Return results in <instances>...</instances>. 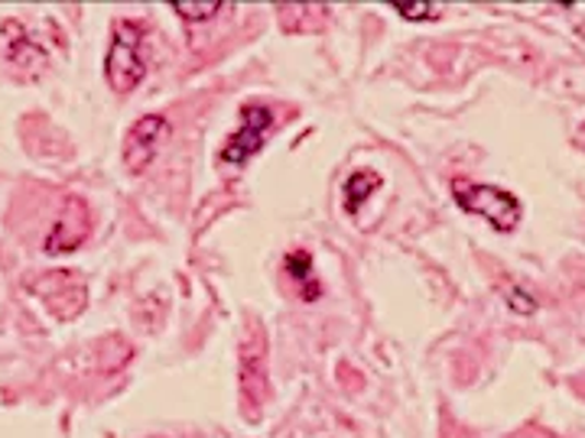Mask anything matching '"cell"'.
I'll list each match as a JSON object with an SVG mask.
<instances>
[{
  "mask_svg": "<svg viewBox=\"0 0 585 438\" xmlns=\"http://www.w3.org/2000/svg\"><path fill=\"white\" fill-rule=\"evenodd\" d=\"M104 76H107V85L117 94H127L144 82L147 62H144V23L140 20L114 23L111 46L104 56Z\"/></svg>",
  "mask_w": 585,
  "mask_h": 438,
  "instance_id": "cell-1",
  "label": "cell"
},
{
  "mask_svg": "<svg viewBox=\"0 0 585 438\" xmlns=\"http://www.w3.org/2000/svg\"><path fill=\"white\" fill-rule=\"evenodd\" d=\"M238 387H241V410L248 419H257L271 390L267 380V332L257 322H248V332L238 350Z\"/></svg>",
  "mask_w": 585,
  "mask_h": 438,
  "instance_id": "cell-2",
  "label": "cell"
},
{
  "mask_svg": "<svg viewBox=\"0 0 585 438\" xmlns=\"http://www.w3.org/2000/svg\"><path fill=\"white\" fill-rule=\"evenodd\" d=\"M452 195H456V201H459L462 211L485 218L494 231H514L517 221H520V211H524L520 201L507 188H497V185L456 178L452 182Z\"/></svg>",
  "mask_w": 585,
  "mask_h": 438,
  "instance_id": "cell-3",
  "label": "cell"
},
{
  "mask_svg": "<svg viewBox=\"0 0 585 438\" xmlns=\"http://www.w3.org/2000/svg\"><path fill=\"white\" fill-rule=\"evenodd\" d=\"M33 292L46 302V309L53 315H59L62 322L76 319L85 302H89V289H85V279L79 273H69V269H56V273H46L33 283Z\"/></svg>",
  "mask_w": 585,
  "mask_h": 438,
  "instance_id": "cell-4",
  "label": "cell"
},
{
  "mask_svg": "<svg viewBox=\"0 0 585 438\" xmlns=\"http://www.w3.org/2000/svg\"><path fill=\"white\" fill-rule=\"evenodd\" d=\"M274 127V114L261 104H244L241 107V127L231 134V140L221 147V163L228 166H244L264 143H267V134Z\"/></svg>",
  "mask_w": 585,
  "mask_h": 438,
  "instance_id": "cell-5",
  "label": "cell"
},
{
  "mask_svg": "<svg viewBox=\"0 0 585 438\" xmlns=\"http://www.w3.org/2000/svg\"><path fill=\"white\" fill-rule=\"evenodd\" d=\"M167 130H170V124H167L163 114H147L127 130V137H124V166H127V173H144L153 163Z\"/></svg>",
  "mask_w": 585,
  "mask_h": 438,
  "instance_id": "cell-6",
  "label": "cell"
},
{
  "mask_svg": "<svg viewBox=\"0 0 585 438\" xmlns=\"http://www.w3.org/2000/svg\"><path fill=\"white\" fill-rule=\"evenodd\" d=\"M92 234V215L89 205L82 198H66L62 211L56 215L53 231L46 234V254H69L76 247L85 244V238Z\"/></svg>",
  "mask_w": 585,
  "mask_h": 438,
  "instance_id": "cell-7",
  "label": "cell"
},
{
  "mask_svg": "<svg viewBox=\"0 0 585 438\" xmlns=\"http://www.w3.org/2000/svg\"><path fill=\"white\" fill-rule=\"evenodd\" d=\"M3 46H7V59L13 66H20L30 79H33V69L30 62H36V69L46 66V53L26 36V30L20 23H3Z\"/></svg>",
  "mask_w": 585,
  "mask_h": 438,
  "instance_id": "cell-8",
  "label": "cell"
},
{
  "mask_svg": "<svg viewBox=\"0 0 585 438\" xmlns=\"http://www.w3.org/2000/svg\"><path fill=\"white\" fill-rule=\"evenodd\" d=\"M284 269H287L290 279H296L302 299H316V296H319V283H316V276H312V257H309L306 251H292V254H287Z\"/></svg>",
  "mask_w": 585,
  "mask_h": 438,
  "instance_id": "cell-9",
  "label": "cell"
},
{
  "mask_svg": "<svg viewBox=\"0 0 585 438\" xmlns=\"http://www.w3.org/2000/svg\"><path fill=\"white\" fill-rule=\"evenodd\" d=\"M381 185V175L378 173H355L348 178V185H345V208L355 215L358 208H362V201H368L371 198V192Z\"/></svg>",
  "mask_w": 585,
  "mask_h": 438,
  "instance_id": "cell-10",
  "label": "cell"
},
{
  "mask_svg": "<svg viewBox=\"0 0 585 438\" xmlns=\"http://www.w3.org/2000/svg\"><path fill=\"white\" fill-rule=\"evenodd\" d=\"M218 7H225V3H218V0H173V10L183 20H208L218 13Z\"/></svg>",
  "mask_w": 585,
  "mask_h": 438,
  "instance_id": "cell-11",
  "label": "cell"
},
{
  "mask_svg": "<svg viewBox=\"0 0 585 438\" xmlns=\"http://www.w3.org/2000/svg\"><path fill=\"white\" fill-rule=\"evenodd\" d=\"M390 7H393L403 20H436V16H439V7H436V3H426V0H416V3L393 0Z\"/></svg>",
  "mask_w": 585,
  "mask_h": 438,
  "instance_id": "cell-12",
  "label": "cell"
}]
</instances>
